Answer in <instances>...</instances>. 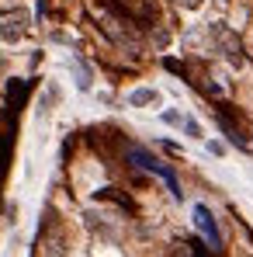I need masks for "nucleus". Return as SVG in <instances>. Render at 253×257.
Returning <instances> with one entry per match:
<instances>
[{
	"mask_svg": "<svg viewBox=\"0 0 253 257\" xmlns=\"http://www.w3.org/2000/svg\"><path fill=\"white\" fill-rule=\"evenodd\" d=\"M177 4L187 7V11H198V7H201V0H177Z\"/></svg>",
	"mask_w": 253,
	"mask_h": 257,
	"instance_id": "nucleus-8",
	"label": "nucleus"
},
{
	"mask_svg": "<svg viewBox=\"0 0 253 257\" xmlns=\"http://www.w3.org/2000/svg\"><path fill=\"white\" fill-rule=\"evenodd\" d=\"M160 101V94L153 90V87H139V90H132L128 94V104L132 108H142V104H156Z\"/></svg>",
	"mask_w": 253,
	"mask_h": 257,
	"instance_id": "nucleus-5",
	"label": "nucleus"
},
{
	"mask_svg": "<svg viewBox=\"0 0 253 257\" xmlns=\"http://www.w3.org/2000/svg\"><path fill=\"white\" fill-rule=\"evenodd\" d=\"M194 226L201 229V236L208 240L211 250L222 247V236H218V226H215V215L208 212V205H194Z\"/></svg>",
	"mask_w": 253,
	"mask_h": 257,
	"instance_id": "nucleus-4",
	"label": "nucleus"
},
{
	"mask_svg": "<svg viewBox=\"0 0 253 257\" xmlns=\"http://www.w3.org/2000/svg\"><path fill=\"white\" fill-rule=\"evenodd\" d=\"M28 11H7V14H0V39L4 42H18V39H25V32H28Z\"/></svg>",
	"mask_w": 253,
	"mask_h": 257,
	"instance_id": "nucleus-2",
	"label": "nucleus"
},
{
	"mask_svg": "<svg viewBox=\"0 0 253 257\" xmlns=\"http://www.w3.org/2000/svg\"><path fill=\"white\" fill-rule=\"evenodd\" d=\"M208 32H211V42L218 45V52H222L225 59H232V63H239V59H243V45H239V39H236L225 25H211Z\"/></svg>",
	"mask_w": 253,
	"mask_h": 257,
	"instance_id": "nucleus-3",
	"label": "nucleus"
},
{
	"mask_svg": "<svg viewBox=\"0 0 253 257\" xmlns=\"http://www.w3.org/2000/svg\"><path fill=\"white\" fill-rule=\"evenodd\" d=\"M184 128H187V136H194V139L201 136V125H198V122H184Z\"/></svg>",
	"mask_w": 253,
	"mask_h": 257,
	"instance_id": "nucleus-7",
	"label": "nucleus"
},
{
	"mask_svg": "<svg viewBox=\"0 0 253 257\" xmlns=\"http://www.w3.org/2000/svg\"><path fill=\"white\" fill-rule=\"evenodd\" d=\"M163 122H167V125H180V115H177V111H163Z\"/></svg>",
	"mask_w": 253,
	"mask_h": 257,
	"instance_id": "nucleus-6",
	"label": "nucleus"
},
{
	"mask_svg": "<svg viewBox=\"0 0 253 257\" xmlns=\"http://www.w3.org/2000/svg\"><path fill=\"white\" fill-rule=\"evenodd\" d=\"M128 160H132L135 167H142V171H149V174H156V177H163L173 198H180V195H184V191H180V181H177V174L170 171L167 164H160L153 153H146V150H139V146H135V150H128Z\"/></svg>",
	"mask_w": 253,
	"mask_h": 257,
	"instance_id": "nucleus-1",
	"label": "nucleus"
}]
</instances>
